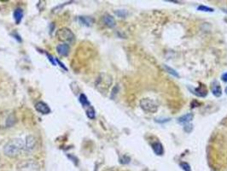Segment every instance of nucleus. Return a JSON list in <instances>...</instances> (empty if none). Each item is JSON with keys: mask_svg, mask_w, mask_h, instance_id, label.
Here are the masks:
<instances>
[{"mask_svg": "<svg viewBox=\"0 0 227 171\" xmlns=\"http://www.w3.org/2000/svg\"><path fill=\"white\" fill-rule=\"evenodd\" d=\"M25 142L21 139L14 138L9 140L4 146V153L10 158H15L24 151Z\"/></svg>", "mask_w": 227, "mask_h": 171, "instance_id": "obj_1", "label": "nucleus"}, {"mask_svg": "<svg viewBox=\"0 0 227 171\" xmlns=\"http://www.w3.org/2000/svg\"><path fill=\"white\" fill-rule=\"evenodd\" d=\"M69 50H70V47L68 44L62 43V44H60V45H58L57 46V53L60 56H62V57H66V56L69 54Z\"/></svg>", "mask_w": 227, "mask_h": 171, "instance_id": "obj_8", "label": "nucleus"}, {"mask_svg": "<svg viewBox=\"0 0 227 171\" xmlns=\"http://www.w3.org/2000/svg\"><path fill=\"white\" fill-rule=\"evenodd\" d=\"M211 90H212V92L213 94L214 95L215 97L219 98L222 95V90H221V87L217 81H214L212 84V87H211Z\"/></svg>", "mask_w": 227, "mask_h": 171, "instance_id": "obj_12", "label": "nucleus"}, {"mask_svg": "<svg viewBox=\"0 0 227 171\" xmlns=\"http://www.w3.org/2000/svg\"><path fill=\"white\" fill-rule=\"evenodd\" d=\"M221 9H222V11H223V12L226 13L227 14V8H222Z\"/></svg>", "mask_w": 227, "mask_h": 171, "instance_id": "obj_26", "label": "nucleus"}, {"mask_svg": "<svg viewBox=\"0 0 227 171\" xmlns=\"http://www.w3.org/2000/svg\"><path fill=\"white\" fill-rule=\"evenodd\" d=\"M194 118V115L192 113H188V114H185L184 116L180 117L178 119V122L180 123V124H188L190 123V121L193 120Z\"/></svg>", "mask_w": 227, "mask_h": 171, "instance_id": "obj_11", "label": "nucleus"}, {"mask_svg": "<svg viewBox=\"0 0 227 171\" xmlns=\"http://www.w3.org/2000/svg\"><path fill=\"white\" fill-rule=\"evenodd\" d=\"M164 68H165V69L167 70V72H168L170 75H173L174 77H176V78H178L179 77V75L178 74V72L174 69H172L169 66H167V65H164Z\"/></svg>", "mask_w": 227, "mask_h": 171, "instance_id": "obj_18", "label": "nucleus"}, {"mask_svg": "<svg viewBox=\"0 0 227 171\" xmlns=\"http://www.w3.org/2000/svg\"><path fill=\"white\" fill-rule=\"evenodd\" d=\"M17 171H39L40 166L34 160H23L17 163Z\"/></svg>", "mask_w": 227, "mask_h": 171, "instance_id": "obj_4", "label": "nucleus"}, {"mask_svg": "<svg viewBox=\"0 0 227 171\" xmlns=\"http://www.w3.org/2000/svg\"><path fill=\"white\" fill-rule=\"evenodd\" d=\"M13 17H14V19H15L16 23V24H19L21 21V20H22V17H23V11H22V9L20 8H17L14 11Z\"/></svg>", "mask_w": 227, "mask_h": 171, "instance_id": "obj_14", "label": "nucleus"}, {"mask_svg": "<svg viewBox=\"0 0 227 171\" xmlns=\"http://www.w3.org/2000/svg\"><path fill=\"white\" fill-rule=\"evenodd\" d=\"M179 165H180V167H181L185 171H191V168H190V164L188 163L182 162V163H180Z\"/></svg>", "mask_w": 227, "mask_h": 171, "instance_id": "obj_21", "label": "nucleus"}, {"mask_svg": "<svg viewBox=\"0 0 227 171\" xmlns=\"http://www.w3.org/2000/svg\"><path fill=\"white\" fill-rule=\"evenodd\" d=\"M57 63H59V64H60V66H62V67L63 68V69H65V70H67V68L65 67V66H64V65H63V64H62V63H61V62H60V61H59V60H58V59H57Z\"/></svg>", "mask_w": 227, "mask_h": 171, "instance_id": "obj_25", "label": "nucleus"}, {"mask_svg": "<svg viewBox=\"0 0 227 171\" xmlns=\"http://www.w3.org/2000/svg\"><path fill=\"white\" fill-rule=\"evenodd\" d=\"M190 91L192 92V93H194L195 95H196L197 97H202L204 98L207 95V90L204 86H200L197 88H193V89H190Z\"/></svg>", "mask_w": 227, "mask_h": 171, "instance_id": "obj_10", "label": "nucleus"}, {"mask_svg": "<svg viewBox=\"0 0 227 171\" xmlns=\"http://www.w3.org/2000/svg\"><path fill=\"white\" fill-rule=\"evenodd\" d=\"M36 146V139L35 137L33 135H27L26 137L25 141V147H24V151H27V152H31L35 149Z\"/></svg>", "mask_w": 227, "mask_h": 171, "instance_id": "obj_6", "label": "nucleus"}, {"mask_svg": "<svg viewBox=\"0 0 227 171\" xmlns=\"http://www.w3.org/2000/svg\"><path fill=\"white\" fill-rule=\"evenodd\" d=\"M103 21L105 25L107 26V27H108V28H115L116 25V21L115 20V18L112 17L111 15H109V14H105V15H103Z\"/></svg>", "mask_w": 227, "mask_h": 171, "instance_id": "obj_9", "label": "nucleus"}, {"mask_svg": "<svg viewBox=\"0 0 227 171\" xmlns=\"http://www.w3.org/2000/svg\"><path fill=\"white\" fill-rule=\"evenodd\" d=\"M170 119L169 118H161V119H156V122H159V123H165L167 121H169Z\"/></svg>", "mask_w": 227, "mask_h": 171, "instance_id": "obj_23", "label": "nucleus"}, {"mask_svg": "<svg viewBox=\"0 0 227 171\" xmlns=\"http://www.w3.org/2000/svg\"><path fill=\"white\" fill-rule=\"evenodd\" d=\"M79 102H80V104H82L84 107H89V106H91L90 102L87 99L86 96L85 94H80V96H79Z\"/></svg>", "mask_w": 227, "mask_h": 171, "instance_id": "obj_16", "label": "nucleus"}, {"mask_svg": "<svg viewBox=\"0 0 227 171\" xmlns=\"http://www.w3.org/2000/svg\"><path fill=\"white\" fill-rule=\"evenodd\" d=\"M151 146H152V149L154 151V152L157 156H161V155L164 153V148H163L161 143H160V142H155V143H153Z\"/></svg>", "mask_w": 227, "mask_h": 171, "instance_id": "obj_13", "label": "nucleus"}, {"mask_svg": "<svg viewBox=\"0 0 227 171\" xmlns=\"http://www.w3.org/2000/svg\"><path fill=\"white\" fill-rule=\"evenodd\" d=\"M192 129H193V126H192V124H190V123L185 124V127H184V130L185 131L186 133H190L192 131Z\"/></svg>", "mask_w": 227, "mask_h": 171, "instance_id": "obj_22", "label": "nucleus"}, {"mask_svg": "<svg viewBox=\"0 0 227 171\" xmlns=\"http://www.w3.org/2000/svg\"><path fill=\"white\" fill-rule=\"evenodd\" d=\"M79 21L80 22L86 26H91L94 22V20L89 17H79Z\"/></svg>", "mask_w": 227, "mask_h": 171, "instance_id": "obj_15", "label": "nucleus"}, {"mask_svg": "<svg viewBox=\"0 0 227 171\" xmlns=\"http://www.w3.org/2000/svg\"><path fill=\"white\" fill-rule=\"evenodd\" d=\"M115 15L117 17H120V18H125V17H127L128 13L126 10H125V9H117L115 11Z\"/></svg>", "mask_w": 227, "mask_h": 171, "instance_id": "obj_19", "label": "nucleus"}, {"mask_svg": "<svg viewBox=\"0 0 227 171\" xmlns=\"http://www.w3.org/2000/svg\"><path fill=\"white\" fill-rule=\"evenodd\" d=\"M112 84V78L107 74H101L96 81V87L100 92H107Z\"/></svg>", "mask_w": 227, "mask_h": 171, "instance_id": "obj_3", "label": "nucleus"}, {"mask_svg": "<svg viewBox=\"0 0 227 171\" xmlns=\"http://www.w3.org/2000/svg\"><path fill=\"white\" fill-rule=\"evenodd\" d=\"M86 115L87 117H89L90 119H94L96 117V112L94 108L92 106H89L86 110Z\"/></svg>", "mask_w": 227, "mask_h": 171, "instance_id": "obj_17", "label": "nucleus"}, {"mask_svg": "<svg viewBox=\"0 0 227 171\" xmlns=\"http://www.w3.org/2000/svg\"><path fill=\"white\" fill-rule=\"evenodd\" d=\"M225 93H226V94H227V87H225Z\"/></svg>", "mask_w": 227, "mask_h": 171, "instance_id": "obj_27", "label": "nucleus"}, {"mask_svg": "<svg viewBox=\"0 0 227 171\" xmlns=\"http://www.w3.org/2000/svg\"><path fill=\"white\" fill-rule=\"evenodd\" d=\"M140 107L143 110L149 113H156L158 110V105L155 101L150 99H142L140 100Z\"/></svg>", "mask_w": 227, "mask_h": 171, "instance_id": "obj_5", "label": "nucleus"}, {"mask_svg": "<svg viewBox=\"0 0 227 171\" xmlns=\"http://www.w3.org/2000/svg\"><path fill=\"white\" fill-rule=\"evenodd\" d=\"M197 9L200 10V11H203V12H214V9L213 8H210V7H207V6H205V5H200L197 7Z\"/></svg>", "mask_w": 227, "mask_h": 171, "instance_id": "obj_20", "label": "nucleus"}, {"mask_svg": "<svg viewBox=\"0 0 227 171\" xmlns=\"http://www.w3.org/2000/svg\"><path fill=\"white\" fill-rule=\"evenodd\" d=\"M221 79H222V80H223L224 82H227V72L222 75V76H221Z\"/></svg>", "mask_w": 227, "mask_h": 171, "instance_id": "obj_24", "label": "nucleus"}, {"mask_svg": "<svg viewBox=\"0 0 227 171\" xmlns=\"http://www.w3.org/2000/svg\"><path fill=\"white\" fill-rule=\"evenodd\" d=\"M35 109H36L37 111L41 113V114H44V115H47V114H49L50 112V109L48 106V104H46V103L41 102V101L36 103V104H35Z\"/></svg>", "mask_w": 227, "mask_h": 171, "instance_id": "obj_7", "label": "nucleus"}, {"mask_svg": "<svg viewBox=\"0 0 227 171\" xmlns=\"http://www.w3.org/2000/svg\"><path fill=\"white\" fill-rule=\"evenodd\" d=\"M58 40H60L64 44H71L75 41V36L74 33L68 28H62L58 30L56 34Z\"/></svg>", "mask_w": 227, "mask_h": 171, "instance_id": "obj_2", "label": "nucleus"}]
</instances>
